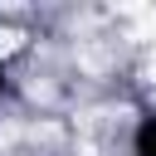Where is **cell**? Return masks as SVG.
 <instances>
[{
  "instance_id": "cell-1",
  "label": "cell",
  "mask_w": 156,
  "mask_h": 156,
  "mask_svg": "<svg viewBox=\"0 0 156 156\" xmlns=\"http://www.w3.org/2000/svg\"><path fill=\"white\" fill-rule=\"evenodd\" d=\"M132 156H156V112H141L132 127Z\"/></svg>"
},
{
  "instance_id": "cell-2",
  "label": "cell",
  "mask_w": 156,
  "mask_h": 156,
  "mask_svg": "<svg viewBox=\"0 0 156 156\" xmlns=\"http://www.w3.org/2000/svg\"><path fill=\"white\" fill-rule=\"evenodd\" d=\"M10 88V63H5V54H0V93Z\"/></svg>"
}]
</instances>
